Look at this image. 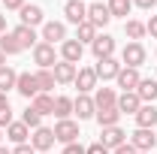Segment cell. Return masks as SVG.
Segmentation results:
<instances>
[{
    "mask_svg": "<svg viewBox=\"0 0 157 154\" xmlns=\"http://www.w3.org/2000/svg\"><path fill=\"white\" fill-rule=\"evenodd\" d=\"M33 64H36L39 70H52V67L58 64V52H55V45H48V42L39 39L36 45H33Z\"/></svg>",
    "mask_w": 157,
    "mask_h": 154,
    "instance_id": "1",
    "label": "cell"
},
{
    "mask_svg": "<svg viewBox=\"0 0 157 154\" xmlns=\"http://www.w3.org/2000/svg\"><path fill=\"white\" fill-rule=\"evenodd\" d=\"M145 58H148V52H145L142 42H127L124 52H121V64H124V67H133V70H139V67L145 64Z\"/></svg>",
    "mask_w": 157,
    "mask_h": 154,
    "instance_id": "2",
    "label": "cell"
},
{
    "mask_svg": "<svg viewBox=\"0 0 157 154\" xmlns=\"http://www.w3.org/2000/svg\"><path fill=\"white\" fill-rule=\"evenodd\" d=\"M127 142H130L136 151H148V154H151V151H154V145H157V133H154V130H145V127H136V130L130 133Z\"/></svg>",
    "mask_w": 157,
    "mask_h": 154,
    "instance_id": "3",
    "label": "cell"
},
{
    "mask_svg": "<svg viewBox=\"0 0 157 154\" xmlns=\"http://www.w3.org/2000/svg\"><path fill=\"white\" fill-rule=\"evenodd\" d=\"M39 39H42V42H48V45L70 39V37H67V24H63V21H45V24H42V33H39Z\"/></svg>",
    "mask_w": 157,
    "mask_h": 154,
    "instance_id": "4",
    "label": "cell"
},
{
    "mask_svg": "<svg viewBox=\"0 0 157 154\" xmlns=\"http://www.w3.org/2000/svg\"><path fill=\"white\" fill-rule=\"evenodd\" d=\"M55 142H58V139H55V130H48V127H36V130L30 133V145H33V151H39V154L52 151Z\"/></svg>",
    "mask_w": 157,
    "mask_h": 154,
    "instance_id": "5",
    "label": "cell"
},
{
    "mask_svg": "<svg viewBox=\"0 0 157 154\" xmlns=\"http://www.w3.org/2000/svg\"><path fill=\"white\" fill-rule=\"evenodd\" d=\"M97 73H94V67H78V73H76V85L78 88V94H91V91H97Z\"/></svg>",
    "mask_w": 157,
    "mask_h": 154,
    "instance_id": "6",
    "label": "cell"
},
{
    "mask_svg": "<svg viewBox=\"0 0 157 154\" xmlns=\"http://www.w3.org/2000/svg\"><path fill=\"white\" fill-rule=\"evenodd\" d=\"M63 15H67V21L70 24H82V21H88V3L85 0H67L63 3Z\"/></svg>",
    "mask_w": 157,
    "mask_h": 154,
    "instance_id": "7",
    "label": "cell"
},
{
    "mask_svg": "<svg viewBox=\"0 0 157 154\" xmlns=\"http://www.w3.org/2000/svg\"><path fill=\"white\" fill-rule=\"evenodd\" d=\"M91 52H94V58H97V60L115 58V37H109V33H97V39L91 42Z\"/></svg>",
    "mask_w": 157,
    "mask_h": 154,
    "instance_id": "8",
    "label": "cell"
},
{
    "mask_svg": "<svg viewBox=\"0 0 157 154\" xmlns=\"http://www.w3.org/2000/svg\"><path fill=\"white\" fill-rule=\"evenodd\" d=\"M73 112L78 115V121H88V118L97 115V103H94V97L91 94H78L73 100Z\"/></svg>",
    "mask_w": 157,
    "mask_h": 154,
    "instance_id": "9",
    "label": "cell"
},
{
    "mask_svg": "<svg viewBox=\"0 0 157 154\" xmlns=\"http://www.w3.org/2000/svg\"><path fill=\"white\" fill-rule=\"evenodd\" d=\"M55 139H58V142H63V145L76 142V139H78V124L73 121V118L58 121V124H55Z\"/></svg>",
    "mask_w": 157,
    "mask_h": 154,
    "instance_id": "10",
    "label": "cell"
},
{
    "mask_svg": "<svg viewBox=\"0 0 157 154\" xmlns=\"http://www.w3.org/2000/svg\"><path fill=\"white\" fill-rule=\"evenodd\" d=\"M121 60L118 58H103L97 60V67H94V73H97V79H103V82H109V79H118V73H121Z\"/></svg>",
    "mask_w": 157,
    "mask_h": 154,
    "instance_id": "11",
    "label": "cell"
},
{
    "mask_svg": "<svg viewBox=\"0 0 157 154\" xmlns=\"http://www.w3.org/2000/svg\"><path fill=\"white\" fill-rule=\"evenodd\" d=\"M82 55H85V45H82L78 39H63V42H60V60H67V64H76V67H78Z\"/></svg>",
    "mask_w": 157,
    "mask_h": 154,
    "instance_id": "12",
    "label": "cell"
},
{
    "mask_svg": "<svg viewBox=\"0 0 157 154\" xmlns=\"http://www.w3.org/2000/svg\"><path fill=\"white\" fill-rule=\"evenodd\" d=\"M18 18L21 24H27V27H36V24H45V15H42V6L36 3H24L18 9Z\"/></svg>",
    "mask_w": 157,
    "mask_h": 154,
    "instance_id": "13",
    "label": "cell"
},
{
    "mask_svg": "<svg viewBox=\"0 0 157 154\" xmlns=\"http://www.w3.org/2000/svg\"><path fill=\"white\" fill-rule=\"evenodd\" d=\"M88 21H91L97 30H100V27H106V24L112 21V12H109V6H106L103 0H100V3H91V6H88Z\"/></svg>",
    "mask_w": 157,
    "mask_h": 154,
    "instance_id": "14",
    "label": "cell"
},
{
    "mask_svg": "<svg viewBox=\"0 0 157 154\" xmlns=\"http://www.w3.org/2000/svg\"><path fill=\"white\" fill-rule=\"evenodd\" d=\"M15 91H18L24 100H33L39 94V85H36V76L33 73H18V82H15Z\"/></svg>",
    "mask_w": 157,
    "mask_h": 154,
    "instance_id": "15",
    "label": "cell"
},
{
    "mask_svg": "<svg viewBox=\"0 0 157 154\" xmlns=\"http://www.w3.org/2000/svg\"><path fill=\"white\" fill-rule=\"evenodd\" d=\"M12 37H15V42L21 45V52H24V48H33V45L39 42L36 27H27V24H18V27L12 30Z\"/></svg>",
    "mask_w": 157,
    "mask_h": 154,
    "instance_id": "16",
    "label": "cell"
},
{
    "mask_svg": "<svg viewBox=\"0 0 157 154\" xmlns=\"http://www.w3.org/2000/svg\"><path fill=\"white\" fill-rule=\"evenodd\" d=\"M118 112H121V115H136L139 109H142V100H139L136 97V91H124V94L118 97Z\"/></svg>",
    "mask_w": 157,
    "mask_h": 154,
    "instance_id": "17",
    "label": "cell"
},
{
    "mask_svg": "<svg viewBox=\"0 0 157 154\" xmlns=\"http://www.w3.org/2000/svg\"><path fill=\"white\" fill-rule=\"evenodd\" d=\"M118 88H121V94L124 91H136V85L142 82V76H139V70H133V67H121V73H118Z\"/></svg>",
    "mask_w": 157,
    "mask_h": 154,
    "instance_id": "18",
    "label": "cell"
},
{
    "mask_svg": "<svg viewBox=\"0 0 157 154\" xmlns=\"http://www.w3.org/2000/svg\"><path fill=\"white\" fill-rule=\"evenodd\" d=\"M52 73H55V82H58V85H70V82H76L78 67L76 64H67V60H58V64L52 67Z\"/></svg>",
    "mask_w": 157,
    "mask_h": 154,
    "instance_id": "19",
    "label": "cell"
},
{
    "mask_svg": "<svg viewBox=\"0 0 157 154\" xmlns=\"http://www.w3.org/2000/svg\"><path fill=\"white\" fill-rule=\"evenodd\" d=\"M133 118H136V127L154 130V127H157V106H151V103H142V109H139Z\"/></svg>",
    "mask_w": 157,
    "mask_h": 154,
    "instance_id": "20",
    "label": "cell"
},
{
    "mask_svg": "<svg viewBox=\"0 0 157 154\" xmlns=\"http://www.w3.org/2000/svg\"><path fill=\"white\" fill-rule=\"evenodd\" d=\"M6 139H9L12 145H24V142L30 139V127H27L24 121H12V124L6 127Z\"/></svg>",
    "mask_w": 157,
    "mask_h": 154,
    "instance_id": "21",
    "label": "cell"
},
{
    "mask_svg": "<svg viewBox=\"0 0 157 154\" xmlns=\"http://www.w3.org/2000/svg\"><path fill=\"white\" fill-rule=\"evenodd\" d=\"M100 136H103L100 142H103L109 151H115L118 145H124V142H127V133H124L121 127H103V133H100Z\"/></svg>",
    "mask_w": 157,
    "mask_h": 154,
    "instance_id": "22",
    "label": "cell"
},
{
    "mask_svg": "<svg viewBox=\"0 0 157 154\" xmlns=\"http://www.w3.org/2000/svg\"><path fill=\"white\" fill-rule=\"evenodd\" d=\"M136 97L142 100V103H151L154 106V100H157V82L154 79H142L136 85Z\"/></svg>",
    "mask_w": 157,
    "mask_h": 154,
    "instance_id": "23",
    "label": "cell"
},
{
    "mask_svg": "<svg viewBox=\"0 0 157 154\" xmlns=\"http://www.w3.org/2000/svg\"><path fill=\"white\" fill-rule=\"evenodd\" d=\"M97 124L100 127H118V121H121V112H118V106H106V109H97Z\"/></svg>",
    "mask_w": 157,
    "mask_h": 154,
    "instance_id": "24",
    "label": "cell"
},
{
    "mask_svg": "<svg viewBox=\"0 0 157 154\" xmlns=\"http://www.w3.org/2000/svg\"><path fill=\"white\" fill-rule=\"evenodd\" d=\"M30 106L36 109L39 115H55V97L52 94H36L30 100Z\"/></svg>",
    "mask_w": 157,
    "mask_h": 154,
    "instance_id": "25",
    "label": "cell"
},
{
    "mask_svg": "<svg viewBox=\"0 0 157 154\" xmlns=\"http://www.w3.org/2000/svg\"><path fill=\"white\" fill-rule=\"evenodd\" d=\"M124 33H127V39H130V42H139V39L148 33V30H145V21L127 18V21H124Z\"/></svg>",
    "mask_w": 157,
    "mask_h": 154,
    "instance_id": "26",
    "label": "cell"
},
{
    "mask_svg": "<svg viewBox=\"0 0 157 154\" xmlns=\"http://www.w3.org/2000/svg\"><path fill=\"white\" fill-rule=\"evenodd\" d=\"M94 103H97V109L115 106V103H118V94H115V88H97V94H94Z\"/></svg>",
    "mask_w": 157,
    "mask_h": 154,
    "instance_id": "27",
    "label": "cell"
},
{
    "mask_svg": "<svg viewBox=\"0 0 157 154\" xmlns=\"http://www.w3.org/2000/svg\"><path fill=\"white\" fill-rule=\"evenodd\" d=\"M76 39L82 42V45H91V42L97 39V27H94L91 21H82V24L76 27Z\"/></svg>",
    "mask_w": 157,
    "mask_h": 154,
    "instance_id": "28",
    "label": "cell"
},
{
    "mask_svg": "<svg viewBox=\"0 0 157 154\" xmlns=\"http://www.w3.org/2000/svg\"><path fill=\"white\" fill-rule=\"evenodd\" d=\"M33 76H36L39 94H48V91H55V85H58V82H55V73H52V70H36Z\"/></svg>",
    "mask_w": 157,
    "mask_h": 154,
    "instance_id": "29",
    "label": "cell"
},
{
    "mask_svg": "<svg viewBox=\"0 0 157 154\" xmlns=\"http://www.w3.org/2000/svg\"><path fill=\"white\" fill-rule=\"evenodd\" d=\"M73 115V97H55V118L67 121Z\"/></svg>",
    "mask_w": 157,
    "mask_h": 154,
    "instance_id": "30",
    "label": "cell"
},
{
    "mask_svg": "<svg viewBox=\"0 0 157 154\" xmlns=\"http://www.w3.org/2000/svg\"><path fill=\"white\" fill-rule=\"evenodd\" d=\"M106 6H109L112 18H127V15H130V9H133V0H109Z\"/></svg>",
    "mask_w": 157,
    "mask_h": 154,
    "instance_id": "31",
    "label": "cell"
},
{
    "mask_svg": "<svg viewBox=\"0 0 157 154\" xmlns=\"http://www.w3.org/2000/svg\"><path fill=\"white\" fill-rule=\"evenodd\" d=\"M15 82H18V73L12 70V67H0V91L6 94V91H12L15 88Z\"/></svg>",
    "mask_w": 157,
    "mask_h": 154,
    "instance_id": "32",
    "label": "cell"
},
{
    "mask_svg": "<svg viewBox=\"0 0 157 154\" xmlns=\"http://www.w3.org/2000/svg\"><path fill=\"white\" fill-rule=\"evenodd\" d=\"M0 52H3V55H18L21 45L15 42V37H12V33H0Z\"/></svg>",
    "mask_w": 157,
    "mask_h": 154,
    "instance_id": "33",
    "label": "cell"
},
{
    "mask_svg": "<svg viewBox=\"0 0 157 154\" xmlns=\"http://www.w3.org/2000/svg\"><path fill=\"white\" fill-rule=\"evenodd\" d=\"M21 121H24V124H27L30 130H36V127H42V115H39V112L33 109V106H27V109L21 112Z\"/></svg>",
    "mask_w": 157,
    "mask_h": 154,
    "instance_id": "34",
    "label": "cell"
},
{
    "mask_svg": "<svg viewBox=\"0 0 157 154\" xmlns=\"http://www.w3.org/2000/svg\"><path fill=\"white\" fill-rule=\"evenodd\" d=\"M85 154H112V151H109L103 142H94V145H88V148H85Z\"/></svg>",
    "mask_w": 157,
    "mask_h": 154,
    "instance_id": "35",
    "label": "cell"
},
{
    "mask_svg": "<svg viewBox=\"0 0 157 154\" xmlns=\"http://www.w3.org/2000/svg\"><path fill=\"white\" fill-rule=\"evenodd\" d=\"M9 124H12V109H3V112H0V130L9 127Z\"/></svg>",
    "mask_w": 157,
    "mask_h": 154,
    "instance_id": "36",
    "label": "cell"
},
{
    "mask_svg": "<svg viewBox=\"0 0 157 154\" xmlns=\"http://www.w3.org/2000/svg\"><path fill=\"white\" fill-rule=\"evenodd\" d=\"M63 154H85V148L78 142H70V145H63Z\"/></svg>",
    "mask_w": 157,
    "mask_h": 154,
    "instance_id": "37",
    "label": "cell"
},
{
    "mask_svg": "<svg viewBox=\"0 0 157 154\" xmlns=\"http://www.w3.org/2000/svg\"><path fill=\"white\" fill-rule=\"evenodd\" d=\"M12 154H36V151H33V145H30V142H24V145H15Z\"/></svg>",
    "mask_w": 157,
    "mask_h": 154,
    "instance_id": "38",
    "label": "cell"
},
{
    "mask_svg": "<svg viewBox=\"0 0 157 154\" xmlns=\"http://www.w3.org/2000/svg\"><path fill=\"white\" fill-rule=\"evenodd\" d=\"M145 30H148V33H151V37L157 39V15H151V18L145 21Z\"/></svg>",
    "mask_w": 157,
    "mask_h": 154,
    "instance_id": "39",
    "label": "cell"
},
{
    "mask_svg": "<svg viewBox=\"0 0 157 154\" xmlns=\"http://www.w3.org/2000/svg\"><path fill=\"white\" fill-rule=\"evenodd\" d=\"M112 154H136V148H133L130 142H124V145H118V148H115Z\"/></svg>",
    "mask_w": 157,
    "mask_h": 154,
    "instance_id": "40",
    "label": "cell"
},
{
    "mask_svg": "<svg viewBox=\"0 0 157 154\" xmlns=\"http://www.w3.org/2000/svg\"><path fill=\"white\" fill-rule=\"evenodd\" d=\"M0 3H3L6 9H21V6H24V0H0Z\"/></svg>",
    "mask_w": 157,
    "mask_h": 154,
    "instance_id": "41",
    "label": "cell"
},
{
    "mask_svg": "<svg viewBox=\"0 0 157 154\" xmlns=\"http://www.w3.org/2000/svg\"><path fill=\"white\" fill-rule=\"evenodd\" d=\"M133 3H136L139 9H154V3H157V0H133Z\"/></svg>",
    "mask_w": 157,
    "mask_h": 154,
    "instance_id": "42",
    "label": "cell"
},
{
    "mask_svg": "<svg viewBox=\"0 0 157 154\" xmlns=\"http://www.w3.org/2000/svg\"><path fill=\"white\" fill-rule=\"evenodd\" d=\"M3 109H12V106H9V97L0 91V112H3Z\"/></svg>",
    "mask_w": 157,
    "mask_h": 154,
    "instance_id": "43",
    "label": "cell"
},
{
    "mask_svg": "<svg viewBox=\"0 0 157 154\" xmlns=\"http://www.w3.org/2000/svg\"><path fill=\"white\" fill-rule=\"evenodd\" d=\"M0 33H6V15L0 12Z\"/></svg>",
    "mask_w": 157,
    "mask_h": 154,
    "instance_id": "44",
    "label": "cell"
},
{
    "mask_svg": "<svg viewBox=\"0 0 157 154\" xmlns=\"http://www.w3.org/2000/svg\"><path fill=\"white\" fill-rule=\"evenodd\" d=\"M0 67H6V55L3 52H0Z\"/></svg>",
    "mask_w": 157,
    "mask_h": 154,
    "instance_id": "45",
    "label": "cell"
},
{
    "mask_svg": "<svg viewBox=\"0 0 157 154\" xmlns=\"http://www.w3.org/2000/svg\"><path fill=\"white\" fill-rule=\"evenodd\" d=\"M0 154H12V151H9V148H3V145H0Z\"/></svg>",
    "mask_w": 157,
    "mask_h": 154,
    "instance_id": "46",
    "label": "cell"
},
{
    "mask_svg": "<svg viewBox=\"0 0 157 154\" xmlns=\"http://www.w3.org/2000/svg\"><path fill=\"white\" fill-rule=\"evenodd\" d=\"M136 154H148V151H136Z\"/></svg>",
    "mask_w": 157,
    "mask_h": 154,
    "instance_id": "47",
    "label": "cell"
},
{
    "mask_svg": "<svg viewBox=\"0 0 157 154\" xmlns=\"http://www.w3.org/2000/svg\"><path fill=\"white\" fill-rule=\"evenodd\" d=\"M154 55H157V52H154Z\"/></svg>",
    "mask_w": 157,
    "mask_h": 154,
    "instance_id": "48",
    "label": "cell"
},
{
    "mask_svg": "<svg viewBox=\"0 0 157 154\" xmlns=\"http://www.w3.org/2000/svg\"><path fill=\"white\" fill-rule=\"evenodd\" d=\"M45 154H48V151H45Z\"/></svg>",
    "mask_w": 157,
    "mask_h": 154,
    "instance_id": "49",
    "label": "cell"
}]
</instances>
